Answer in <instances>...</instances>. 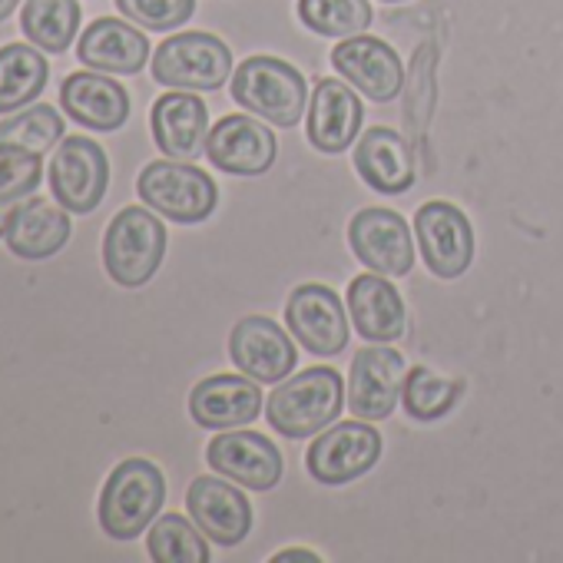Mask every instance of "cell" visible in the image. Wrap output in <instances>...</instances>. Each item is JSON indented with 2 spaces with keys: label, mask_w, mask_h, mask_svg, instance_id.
<instances>
[{
  "label": "cell",
  "mask_w": 563,
  "mask_h": 563,
  "mask_svg": "<svg viewBox=\"0 0 563 563\" xmlns=\"http://www.w3.org/2000/svg\"><path fill=\"white\" fill-rule=\"evenodd\" d=\"M345 408V382L335 368H306L268 395L265 418L282 438H312L339 421Z\"/></svg>",
  "instance_id": "1"
},
{
  "label": "cell",
  "mask_w": 563,
  "mask_h": 563,
  "mask_svg": "<svg viewBox=\"0 0 563 563\" xmlns=\"http://www.w3.org/2000/svg\"><path fill=\"white\" fill-rule=\"evenodd\" d=\"M232 100L272 126H296L309 107L306 77L278 57H249L232 70Z\"/></svg>",
  "instance_id": "2"
},
{
  "label": "cell",
  "mask_w": 563,
  "mask_h": 563,
  "mask_svg": "<svg viewBox=\"0 0 563 563\" xmlns=\"http://www.w3.org/2000/svg\"><path fill=\"white\" fill-rule=\"evenodd\" d=\"M166 481L153 461L130 457L113 467L100 494V527L113 540H136L163 510Z\"/></svg>",
  "instance_id": "3"
},
{
  "label": "cell",
  "mask_w": 563,
  "mask_h": 563,
  "mask_svg": "<svg viewBox=\"0 0 563 563\" xmlns=\"http://www.w3.org/2000/svg\"><path fill=\"white\" fill-rule=\"evenodd\" d=\"M163 255H166V229L150 209L126 206L110 219L103 235V265L117 286L123 289L146 286L163 265Z\"/></svg>",
  "instance_id": "4"
},
{
  "label": "cell",
  "mask_w": 563,
  "mask_h": 563,
  "mask_svg": "<svg viewBox=\"0 0 563 563\" xmlns=\"http://www.w3.org/2000/svg\"><path fill=\"white\" fill-rule=\"evenodd\" d=\"M136 192L153 212L183 225L206 222L219 202V189L209 173H202L192 163L169 159V156L143 166L136 179Z\"/></svg>",
  "instance_id": "5"
},
{
  "label": "cell",
  "mask_w": 563,
  "mask_h": 563,
  "mask_svg": "<svg viewBox=\"0 0 563 563\" xmlns=\"http://www.w3.org/2000/svg\"><path fill=\"white\" fill-rule=\"evenodd\" d=\"M232 74V51L206 31L163 41L153 54V77L173 90H219Z\"/></svg>",
  "instance_id": "6"
},
{
  "label": "cell",
  "mask_w": 563,
  "mask_h": 563,
  "mask_svg": "<svg viewBox=\"0 0 563 563\" xmlns=\"http://www.w3.org/2000/svg\"><path fill=\"white\" fill-rule=\"evenodd\" d=\"M51 192L67 212H93L110 186V159L103 146L90 136H67L54 150L51 169Z\"/></svg>",
  "instance_id": "7"
},
{
  "label": "cell",
  "mask_w": 563,
  "mask_h": 563,
  "mask_svg": "<svg viewBox=\"0 0 563 563\" xmlns=\"http://www.w3.org/2000/svg\"><path fill=\"white\" fill-rule=\"evenodd\" d=\"M378 457H382V434L358 418L319 434V441H312L306 454V464L312 481L325 487H342L368 474L378 464Z\"/></svg>",
  "instance_id": "8"
},
{
  "label": "cell",
  "mask_w": 563,
  "mask_h": 563,
  "mask_svg": "<svg viewBox=\"0 0 563 563\" xmlns=\"http://www.w3.org/2000/svg\"><path fill=\"white\" fill-rule=\"evenodd\" d=\"M415 232L421 258L438 278H457L474 262V229L454 202H424L415 216Z\"/></svg>",
  "instance_id": "9"
},
{
  "label": "cell",
  "mask_w": 563,
  "mask_h": 563,
  "mask_svg": "<svg viewBox=\"0 0 563 563\" xmlns=\"http://www.w3.org/2000/svg\"><path fill=\"white\" fill-rule=\"evenodd\" d=\"M286 322L296 342L319 358H332L349 345V312L342 299L319 282H306L289 296Z\"/></svg>",
  "instance_id": "10"
},
{
  "label": "cell",
  "mask_w": 563,
  "mask_h": 563,
  "mask_svg": "<svg viewBox=\"0 0 563 563\" xmlns=\"http://www.w3.org/2000/svg\"><path fill=\"white\" fill-rule=\"evenodd\" d=\"M405 358L388 345H368L355 355L349 375V408L362 421H385L395 415L405 388Z\"/></svg>",
  "instance_id": "11"
},
{
  "label": "cell",
  "mask_w": 563,
  "mask_h": 563,
  "mask_svg": "<svg viewBox=\"0 0 563 563\" xmlns=\"http://www.w3.org/2000/svg\"><path fill=\"white\" fill-rule=\"evenodd\" d=\"M229 355L235 368L258 385H278L296 372V342L265 316L242 319L229 335Z\"/></svg>",
  "instance_id": "12"
},
{
  "label": "cell",
  "mask_w": 563,
  "mask_h": 563,
  "mask_svg": "<svg viewBox=\"0 0 563 563\" xmlns=\"http://www.w3.org/2000/svg\"><path fill=\"white\" fill-rule=\"evenodd\" d=\"M349 245L368 272L408 275L415 265V239L395 209H362L349 222Z\"/></svg>",
  "instance_id": "13"
},
{
  "label": "cell",
  "mask_w": 563,
  "mask_h": 563,
  "mask_svg": "<svg viewBox=\"0 0 563 563\" xmlns=\"http://www.w3.org/2000/svg\"><path fill=\"white\" fill-rule=\"evenodd\" d=\"M332 67L372 103H391L401 93L405 67L391 44L378 37H345L332 51Z\"/></svg>",
  "instance_id": "14"
},
{
  "label": "cell",
  "mask_w": 563,
  "mask_h": 563,
  "mask_svg": "<svg viewBox=\"0 0 563 563\" xmlns=\"http://www.w3.org/2000/svg\"><path fill=\"white\" fill-rule=\"evenodd\" d=\"M206 156L229 176H262L278 156V140L265 123L232 113L209 130Z\"/></svg>",
  "instance_id": "15"
},
{
  "label": "cell",
  "mask_w": 563,
  "mask_h": 563,
  "mask_svg": "<svg viewBox=\"0 0 563 563\" xmlns=\"http://www.w3.org/2000/svg\"><path fill=\"white\" fill-rule=\"evenodd\" d=\"M206 461L216 474L249 490H272L282 481V451L255 431H229L212 438Z\"/></svg>",
  "instance_id": "16"
},
{
  "label": "cell",
  "mask_w": 563,
  "mask_h": 563,
  "mask_svg": "<svg viewBox=\"0 0 563 563\" xmlns=\"http://www.w3.org/2000/svg\"><path fill=\"white\" fill-rule=\"evenodd\" d=\"M192 523L216 547H239L252 530V504L242 490L219 477H196L186 490Z\"/></svg>",
  "instance_id": "17"
},
{
  "label": "cell",
  "mask_w": 563,
  "mask_h": 563,
  "mask_svg": "<svg viewBox=\"0 0 563 563\" xmlns=\"http://www.w3.org/2000/svg\"><path fill=\"white\" fill-rule=\"evenodd\" d=\"M189 415L199 428H209V431L252 424L262 415L258 382L249 375H212L192 388Z\"/></svg>",
  "instance_id": "18"
},
{
  "label": "cell",
  "mask_w": 563,
  "mask_h": 563,
  "mask_svg": "<svg viewBox=\"0 0 563 563\" xmlns=\"http://www.w3.org/2000/svg\"><path fill=\"white\" fill-rule=\"evenodd\" d=\"M349 316L355 332L372 345H391L408 329V312L401 292L382 272H365L349 286Z\"/></svg>",
  "instance_id": "19"
},
{
  "label": "cell",
  "mask_w": 563,
  "mask_h": 563,
  "mask_svg": "<svg viewBox=\"0 0 563 563\" xmlns=\"http://www.w3.org/2000/svg\"><path fill=\"white\" fill-rule=\"evenodd\" d=\"M150 126H153V140L163 150V156L179 159V163H196L206 153V140H209V110L199 97H192L189 90L179 93H166L153 103L150 113Z\"/></svg>",
  "instance_id": "20"
},
{
  "label": "cell",
  "mask_w": 563,
  "mask_h": 563,
  "mask_svg": "<svg viewBox=\"0 0 563 563\" xmlns=\"http://www.w3.org/2000/svg\"><path fill=\"white\" fill-rule=\"evenodd\" d=\"M60 107L74 123L97 133H113L130 120V93L113 77L93 70H80L64 80Z\"/></svg>",
  "instance_id": "21"
},
{
  "label": "cell",
  "mask_w": 563,
  "mask_h": 563,
  "mask_svg": "<svg viewBox=\"0 0 563 563\" xmlns=\"http://www.w3.org/2000/svg\"><path fill=\"white\" fill-rule=\"evenodd\" d=\"M362 100L342 80H319L309 97V140L319 153H345L362 130Z\"/></svg>",
  "instance_id": "22"
},
{
  "label": "cell",
  "mask_w": 563,
  "mask_h": 563,
  "mask_svg": "<svg viewBox=\"0 0 563 563\" xmlns=\"http://www.w3.org/2000/svg\"><path fill=\"white\" fill-rule=\"evenodd\" d=\"M77 57L90 70L130 77V74H140L146 67L150 41H146V34H140L126 21L100 18L84 31V37L77 44Z\"/></svg>",
  "instance_id": "23"
},
{
  "label": "cell",
  "mask_w": 563,
  "mask_h": 563,
  "mask_svg": "<svg viewBox=\"0 0 563 563\" xmlns=\"http://www.w3.org/2000/svg\"><path fill=\"white\" fill-rule=\"evenodd\" d=\"M70 212L60 202H44V199H24L14 206L11 222H8V245L21 258H51L70 242Z\"/></svg>",
  "instance_id": "24"
},
{
  "label": "cell",
  "mask_w": 563,
  "mask_h": 563,
  "mask_svg": "<svg viewBox=\"0 0 563 563\" xmlns=\"http://www.w3.org/2000/svg\"><path fill=\"white\" fill-rule=\"evenodd\" d=\"M355 169L382 196L408 192L415 183V159L401 133L388 126H372L355 146Z\"/></svg>",
  "instance_id": "25"
},
{
  "label": "cell",
  "mask_w": 563,
  "mask_h": 563,
  "mask_svg": "<svg viewBox=\"0 0 563 563\" xmlns=\"http://www.w3.org/2000/svg\"><path fill=\"white\" fill-rule=\"evenodd\" d=\"M51 80V67L41 47L8 44L0 47V113H18L34 103Z\"/></svg>",
  "instance_id": "26"
},
{
  "label": "cell",
  "mask_w": 563,
  "mask_h": 563,
  "mask_svg": "<svg viewBox=\"0 0 563 563\" xmlns=\"http://www.w3.org/2000/svg\"><path fill=\"white\" fill-rule=\"evenodd\" d=\"M21 27L34 47L47 54H64L80 31V4L77 0H27Z\"/></svg>",
  "instance_id": "27"
},
{
  "label": "cell",
  "mask_w": 563,
  "mask_h": 563,
  "mask_svg": "<svg viewBox=\"0 0 563 563\" xmlns=\"http://www.w3.org/2000/svg\"><path fill=\"white\" fill-rule=\"evenodd\" d=\"M209 537L192 523V517L179 514H163L150 523V556L156 563H209Z\"/></svg>",
  "instance_id": "28"
},
{
  "label": "cell",
  "mask_w": 563,
  "mask_h": 563,
  "mask_svg": "<svg viewBox=\"0 0 563 563\" xmlns=\"http://www.w3.org/2000/svg\"><path fill=\"white\" fill-rule=\"evenodd\" d=\"M368 0H299V21L319 37H358L372 27Z\"/></svg>",
  "instance_id": "29"
},
{
  "label": "cell",
  "mask_w": 563,
  "mask_h": 563,
  "mask_svg": "<svg viewBox=\"0 0 563 563\" xmlns=\"http://www.w3.org/2000/svg\"><path fill=\"white\" fill-rule=\"evenodd\" d=\"M461 382L441 378L438 372L418 365L405 375V388H401V405L411 418L418 421H438L444 418L457 401H461Z\"/></svg>",
  "instance_id": "30"
},
{
  "label": "cell",
  "mask_w": 563,
  "mask_h": 563,
  "mask_svg": "<svg viewBox=\"0 0 563 563\" xmlns=\"http://www.w3.org/2000/svg\"><path fill=\"white\" fill-rule=\"evenodd\" d=\"M60 140H64V120L47 103L31 107V110L0 123V143H4V146H21V150H31V153H44V150H54Z\"/></svg>",
  "instance_id": "31"
},
{
  "label": "cell",
  "mask_w": 563,
  "mask_h": 563,
  "mask_svg": "<svg viewBox=\"0 0 563 563\" xmlns=\"http://www.w3.org/2000/svg\"><path fill=\"white\" fill-rule=\"evenodd\" d=\"M41 179H44L41 153L0 143V202L18 206L41 186Z\"/></svg>",
  "instance_id": "32"
},
{
  "label": "cell",
  "mask_w": 563,
  "mask_h": 563,
  "mask_svg": "<svg viewBox=\"0 0 563 563\" xmlns=\"http://www.w3.org/2000/svg\"><path fill=\"white\" fill-rule=\"evenodd\" d=\"M117 8L126 21L166 34L183 27L196 14V0H117Z\"/></svg>",
  "instance_id": "33"
},
{
  "label": "cell",
  "mask_w": 563,
  "mask_h": 563,
  "mask_svg": "<svg viewBox=\"0 0 563 563\" xmlns=\"http://www.w3.org/2000/svg\"><path fill=\"white\" fill-rule=\"evenodd\" d=\"M289 560H306V563H322V556H319V553H312V550H282V553L275 556V563H289Z\"/></svg>",
  "instance_id": "34"
},
{
  "label": "cell",
  "mask_w": 563,
  "mask_h": 563,
  "mask_svg": "<svg viewBox=\"0 0 563 563\" xmlns=\"http://www.w3.org/2000/svg\"><path fill=\"white\" fill-rule=\"evenodd\" d=\"M11 212H14V206H11V202H0V235H4V232H8Z\"/></svg>",
  "instance_id": "35"
},
{
  "label": "cell",
  "mask_w": 563,
  "mask_h": 563,
  "mask_svg": "<svg viewBox=\"0 0 563 563\" xmlns=\"http://www.w3.org/2000/svg\"><path fill=\"white\" fill-rule=\"evenodd\" d=\"M18 4H21V0H0V21H8L18 11Z\"/></svg>",
  "instance_id": "36"
},
{
  "label": "cell",
  "mask_w": 563,
  "mask_h": 563,
  "mask_svg": "<svg viewBox=\"0 0 563 563\" xmlns=\"http://www.w3.org/2000/svg\"><path fill=\"white\" fill-rule=\"evenodd\" d=\"M388 4H398V0H388Z\"/></svg>",
  "instance_id": "37"
}]
</instances>
